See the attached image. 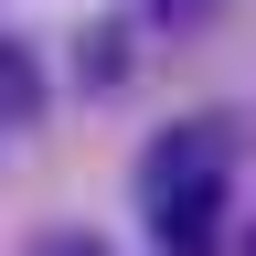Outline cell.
I'll return each instance as SVG.
<instances>
[{
	"mask_svg": "<svg viewBox=\"0 0 256 256\" xmlns=\"http://www.w3.org/2000/svg\"><path fill=\"white\" fill-rule=\"evenodd\" d=\"M22 118H43V64H32V43L0 32V128H22Z\"/></svg>",
	"mask_w": 256,
	"mask_h": 256,
	"instance_id": "cell-2",
	"label": "cell"
},
{
	"mask_svg": "<svg viewBox=\"0 0 256 256\" xmlns=\"http://www.w3.org/2000/svg\"><path fill=\"white\" fill-rule=\"evenodd\" d=\"M224 160H235V139H224L214 118H182V128H160V139H150V160H139V203H150L160 256H214V224H224Z\"/></svg>",
	"mask_w": 256,
	"mask_h": 256,
	"instance_id": "cell-1",
	"label": "cell"
},
{
	"mask_svg": "<svg viewBox=\"0 0 256 256\" xmlns=\"http://www.w3.org/2000/svg\"><path fill=\"white\" fill-rule=\"evenodd\" d=\"M246 256H256V224H246Z\"/></svg>",
	"mask_w": 256,
	"mask_h": 256,
	"instance_id": "cell-5",
	"label": "cell"
},
{
	"mask_svg": "<svg viewBox=\"0 0 256 256\" xmlns=\"http://www.w3.org/2000/svg\"><path fill=\"white\" fill-rule=\"evenodd\" d=\"M150 11H171V22H182V0H150Z\"/></svg>",
	"mask_w": 256,
	"mask_h": 256,
	"instance_id": "cell-3",
	"label": "cell"
},
{
	"mask_svg": "<svg viewBox=\"0 0 256 256\" xmlns=\"http://www.w3.org/2000/svg\"><path fill=\"white\" fill-rule=\"evenodd\" d=\"M182 11H214V0H182Z\"/></svg>",
	"mask_w": 256,
	"mask_h": 256,
	"instance_id": "cell-4",
	"label": "cell"
}]
</instances>
